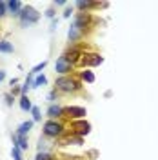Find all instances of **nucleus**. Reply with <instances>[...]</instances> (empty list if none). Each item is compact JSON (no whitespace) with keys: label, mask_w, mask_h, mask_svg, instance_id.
Listing matches in <instances>:
<instances>
[{"label":"nucleus","mask_w":158,"mask_h":160,"mask_svg":"<svg viewBox=\"0 0 158 160\" xmlns=\"http://www.w3.org/2000/svg\"><path fill=\"white\" fill-rule=\"evenodd\" d=\"M89 26V15L87 13H78L75 20H73V24L69 26V31H67V38L69 42H77L80 40L84 35H86V29H87Z\"/></svg>","instance_id":"1"},{"label":"nucleus","mask_w":158,"mask_h":160,"mask_svg":"<svg viewBox=\"0 0 158 160\" xmlns=\"http://www.w3.org/2000/svg\"><path fill=\"white\" fill-rule=\"evenodd\" d=\"M80 88H82L80 80H77L75 77H69V75L58 77L55 80V89L58 93H77V91H80Z\"/></svg>","instance_id":"2"},{"label":"nucleus","mask_w":158,"mask_h":160,"mask_svg":"<svg viewBox=\"0 0 158 160\" xmlns=\"http://www.w3.org/2000/svg\"><path fill=\"white\" fill-rule=\"evenodd\" d=\"M64 124L58 122V120H47V122H44V128H42V133H44V137L46 138H58L64 135Z\"/></svg>","instance_id":"3"},{"label":"nucleus","mask_w":158,"mask_h":160,"mask_svg":"<svg viewBox=\"0 0 158 160\" xmlns=\"http://www.w3.org/2000/svg\"><path fill=\"white\" fill-rule=\"evenodd\" d=\"M40 18V13L33 6H24V9H22V13H20V26L22 28H29V26H33V24H37Z\"/></svg>","instance_id":"4"},{"label":"nucleus","mask_w":158,"mask_h":160,"mask_svg":"<svg viewBox=\"0 0 158 160\" xmlns=\"http://www.w3.org/2000/svg\"><path fill=\"white\" fill-rule=\"evenodd\" d=\"M73 68H75V66H73V64H71L69 60L64 57V55H62V57H58V58H57V62H55V71L58 73L60 77L69 75L71 71H73Z\"/></svg>","instance_id":"5"},{"label":"nucleus","mask_w":158,"mask_h":160,"mask_svg":"<svg viewBox=\"0 0 158 160\" xmlns=\"http://www.w3.org/2000/svg\"><path fill=\"white\" fill-rule=\"evenodd\" d=\"M64 117H69L73 122L75 120H82L86 117V109L80 108V106H67V108H64Z\"/></svg>","instance_id":"6"},{"label":"nucleus","mask_w":158,"mask_h":160,"mask_svg":"<svg viewBox=\"0 0 158 160\" xmlns=\"http://www.w3.org/2000/svg\"><path fill=\"white\" fill-rule=\"evenodd\" d=\"M102 62H104V58L100 57L98 53H84L78 64L80 66H87L89 68V66H100Z\"/></svg>","instance_id":"7"},{"label":"nucleus","mask_w":158,"mask_h":160,"mask_svg":"<svg viewBox=\"0 0 158 160\" xmlns=\"http://www.w3.org/2000/svg\"><path fill=\"white\" fill-rule=\"evenodd\" d=\"M71 128H73V131L78 137H84V135H87L89 131H91V126L86 120H75V122H71Z\"/></svg>","instance_id":"8"},{"label":"nucleus","mask_w":158,"mask_h":160,"mask_svg":"<svg viewBox=\"0 0 158 160\" xmlns=\"http://www.w3.org/2000/svg\"><path fill=\"white\" fill-rule=\"evenodd\" d=\"M24 9V4L20 0H9L7 2V15L15 17V18H20V13Z\"/></svg>","instance_id":"9"},{"label":"nucleus","mask_w":158,"mask_h":160,"mask_svg":"<svg viewBox=\"0 0 158 160\" xmlns=\"http://www.w3.org/2000/svg\"><path fill=\"white\" fill-rule=\"evenodd\" d=\"M82 55H84V53L80 51V48H71L69 51H66V53H64V57H66V58L69 60V62L73 64V66H75V64H78V62H80V58H82Z\"/></svg>","instance_id":"10"},{"label":"nucleus","mask_w":158,"mask_h":160,"mask_svg":"<svg viewBox=\"0 0 158 160\" xmlns=\"http://www.w3.org/2000/svg\"><path fill=\"white\" fill-rule=\"evenodd\" d=\"M47 117H49V120H57L60 117H64V108L58 104H51L47 108Z\"/></svg>","instance_id":"11"},{"label":"nucleus","mask_w":158,"mask_h":160,"mask_svg":"<svg viewBox=\"0 0 158 160\" xmlns=\"http://www.w3.org/2000/svg\"><path fill=\"white\" fill-rule=\"evenodd\" d=\"M11 140H13V146H17V148H20L22 151H27V137H18L17 133H13L11 135Z\"/></svg>","instance_id":"12"},{"label":"nucleus","mask_w":158,"mask_h":160,"mask_svg":"<svg viewBox=\"0 0 158 160\" xmlns=\"http://www.w3.org/2000/svg\"><path fill=\"white\" fill-rule=\"evenodd\" d=\"M33 126H35V122L33 120H26V122H22L18 126V129L15 131L18 137H27V133H29L31 129H33Z\"/></svg>","instance_id":"13"},{"label":"nucleus","mask_w":158,"mask_h":160,"mask_svg":"<svg viewBox=\"0 0 158 160\" xmlns=\"http://www.w3.org/2000/svg\"><path fill=\"white\" fill-rule=\"evenodd\" d=\"M46 84H47V77H46V75H37L35 80H33V84H31V88L37 89V88H40V86H46Z\"/></svg>","instance_id":"14"},{"label":"nucleus","mask_w":158,"mask_h":160,"mask_svg":"<svg viewBox=\"0 0 158 160\" xmlns=\"http://www.w3.org/2000/svg\"><path fill=\"white\" fill-rule=\"evenodd\" d=\"M75 6L78 8V9H82V13H86V9H89V8H95V6H98L96 2H89V0H80V2H75Z\"/></svg>","instance_id":"15"},{"label":"nucleus","mask_w":158,"mask_h":160,"mask_svg":"<svg viewBox=\"0 0 158 160\" xmlns=\"http://www.w3.org/2000/svg\"><path fill=\"white\" fill-rule=\"evenodd\" d=\"M18 104H20V109L22 111H31L33 109V104H31L29 97H20Z\"/></svg>","instance_id":"16"},{"label":"nucleus","mask_w":158,"mask_h":160,"mask_svg":"<svg viewBox=\"0 0 158 160\" xmlns=\"http://www.w3.org/2000/svg\"><path fill=\"white\" fill-rule=\"evenodd\" d=\"M15 48L9 40H0V53H13Z\"/></svg>","instance_id":"17"},{"label":"nucleus","mask_w":158,"mask_h":160,"mask_svg":"<svg viewBox=\"0 0 158 160\" xmlns=\"http://www.w3.org/2000/svg\"><path fill=\"white\" fill-rule=\"evenodd\" d=\"M80 78L84 80V82H87V84H93L95 82V75H93V71H82Z\"/></svg>","instance_id":"18"},{"label":"nucleus","mask_w":158,"mask_h":160,"mask_svg":"<svg viewBox=\"0 0 158 160\" xmlns=\"http://www.w3.org/2000/svg\"><path fill=\"white\" fill-rule=\"evenodd\" d=\"M57 157L53 155V153H37V157L35 160H55Z\"/></svg>","instance_id":"19"},{"label":"nucleus","mask_w":158,"mask_h":160,"mask_svg":"<svg viewBox=\"0 0 158 160\" xmlns=\"http://www.w3.org/2000/svg\"><path fill=\"white\" fill-rule=\"evenodd\" d=\"M31 115H33V122H40V120H42V115H40V108H37V106H33V109H31Z\"/></svg>","instance_id":"20"},{"label":"nucleus","mask_w":158,"mask_h":160,"mask_svg":"<svg viewBox=\"0 0 158 160\" xmlns=\"http://www.w3.org/2000/svg\"><path fill=\"white\" fill-rule=\"evenodd\" d=\"M11 155H13V158H15V160H24V158H22V149H20V148H17V146H13Z\"/></svg>","instance_id":"21"},{"label":"nucleus","mask_w":158,"mask_h":160,"mask_svg":"<svg viewBox=\"0 0 158 160\" xmlns=\"http://www.w3.org/2000/svg\"><path fill=\"white\" fill-rule=\"evenodd\" d=\"M46 66H47V62H46V60H44V62H40V64H37V66H35V68H33V69H31V73H33V75H40V71L44 69V68H46Z\"/></svg>","instance_id":"22"},{"label":"nucleus","mask_w":158,"mask_h":160,"mask_svg":"<svg viewBox=\"0 0 158 160\" xmlns=\"http://www.w3.org/2000/svg\"><path fill=\"white\" fill-rule=\"evenodd\" d=\"M6 15H7V2L0 0V18H4Z\"/></svg>","instance_id":"23"},{"label":"nucleus","mask_w":158,"mask_h":160,"mask_svg":"<svg viewBox=\"0 0 158 160\" xmlns=\"http://www.w3.org/2000/svg\"><path fill=\"white\" fill-rule=\"evenodd\" d=\"M4 100H6V106L11 108V106H13V102H15V97H13L11 93H6V95H4Z\"/></svg>","instance_id":"24"},{"label":"nucleus","mask_w":158,"mask_h":160,"mask_svg":"<svg viewBox=\"0 0 158 160\" xmlns=\"http://www.w3.org/2000/svg\"><path fill=\"white\" fill-rule=\"evenodd\" d=\"M57 97H58V91H57V89H53V91L49 93V97H47V98H49V102H51V104H55V100H57Z\"/></svg>","instance_id":"25"},{"label":"nucleus","mask_w":158,"mask_h":160,"mask_svg":"<svg viewBox=\"0 0 158 160\" xmlns=\"http://www.w3.org/2000/svg\"><path fill=\"white\" fill-rule=\"evenodd\" d=\"M46 17H47V18H55V9H53V8H49V9L46 11Z\"/></svg>","instance_id":"26"},{"label":"nucleus","mask_w":158,"mask_h":160,"mask_svg":"<svg viewBox=\"0 0 158 160\" xmlns=\"http://www.w3.org/2000/svg\"><path fill=\"white\" fill-rule=\"evenodd\" d=\"M71 13H73V9H71V8H67V9L64 11V18H69V17H71Z\"/></svg>","instance_id":"27"},{"label":"nucleus","mask_w":158,"mask_h":160,"mask_svg":"<svg viewBox=\"0 0 158 160\" xmlns=\"http://www.w3.org/2000/svg\"><path fill=\"white\" fill-rule=\"evenodd\" d=\"M66 4H67L66 0H55V2H53V6H66Z\"/></svg>","instance_id":"28"},{"label":"nucleus","mask_w":158,"mask_h":160,"mask_svg":"<svg viewBox=\"0 0 158 160\" xmlns=\"http://www.w3.org/2000/svg\"><path fill=\"white\" fill-rule=\"evenodd\" d=\"M57 24H58V22H57V20L53 18V22H51V28H49V29H51V31H55V28H57Z\"/></svg>","instance_id":"29"},{"label":"nucleus","mask_w":158,"mask_h":160,"mask_svg":"<svg viewBox=\"0 0 158 160\" xmlns=\"http://www.w3.org/2000/svg\"><path fill=\"white\" fill-rule=\"evenodd\" d=\"M4 78H6V71H2V69H0V82H2Z\"/></svg>","instance_id":"30"}]
</instances>
